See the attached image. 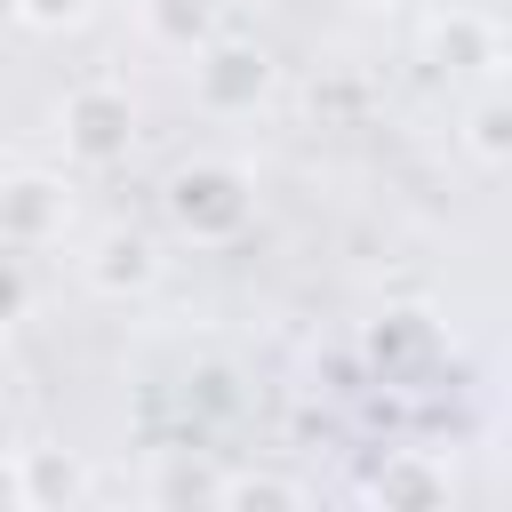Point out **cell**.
I'll return each mask as SVG.
<instances>
[{
  "label": "cell",
  "mask_w": 512,
  "mask_h": 512,
  "mask_svg": "<svg viewBox=\"0 0 512 512\" xmlns=\"http://www.w3.org/2000/svg\"><path fill=\"white\" fill-rule=\"evenodd\" d=\"M424 56H432V72H448V80H496V72H504V32H496L488 8H448V16H432Z\"/></svg>",
  "instance_id": "5"
},
{
  "label": "cell",
  "mask_w": 512,
  "mask_h": 512,
  "mask_svg": "<svg viewBox=\"0 0 512 512\" xmlns=\"http://www.w3.org/2000/svg\"><path fill=\"white\" fill-rule=\"evenodd\" d=\"M8 16H16V0H0V24H8Z\"/></svg>",
  "instance_id": "16"
},
{
  "label": "cell",
  "mask_w": 512,
  "mask_h": 512,
  "mask_svg": "<svg viewBox=\"0 0 512 512\" xmlns=\"http://www.w3.org/2000/svg\"><path fill=\"white\" fill-rule=\"evenodd\" d=\"M344 8H384V0H344Z\"/></svg>",
  "instance_id": "17"
},
{
  "label": "cell",
  "mask_w": 512,
  "mask_h": 512,
  "mask_svg": "<svg viewBox=\"0 0 512 512\" xmlns=\"http://www.w3.org/2000/svg\"><path fill=\"white\" fill-rule=\"evenodd\" d=\"M8 312H24V272H16V264H0V320H8Z\"/></svg>",
  "instance_id": "15"
},
{
  "label": "cell",
  "mask_w": 512,
  "mask_h": 512,
  "mask_svg": "<svg viewBox=\"0 0 512 512\" xmlns=\"http://www.w3.org/2000/svg\"><path fill=\"white\" fill-rule=\"evenodd\" d=\"M72 232V184L48 168H16L0 184V240L8 248H48Z\"/></svg>",
  "instance_id": "4"
},
{
  "label": "cell",
  "mask_w": 512,
  "mask_h": 512,
  "mask_svg": "<svg viewBox=\"0 0 512 512\" xmlns=\"http://www.w3.org/2000/svg\"><path fill=\"white\" fill-rule=\"evenodd\" d=\"M56 136H64V152H72L80 168H112V160H128V144H136V104H128V88H112V80H80V88L56 104Z\"/></svg>",
  "instance_id": "2"
},
{
  "label": "cell",
  "mask_w": 512,
  "mask_h": 512,
  "mask_svg": "<svg viewBox=\"0 0 512 512\" xmlns=\"http://www.w3.org/2000/svg\"><path fill=\"white\" fill-rule=\"evenodd\" d=\"M424 352H432V320H424L416 304H400V312H384V320L368 328V360H376L384 376H408Z\"/></svg>",
  "instance_id": "10"
},
{
  "label": "cell",
  "mask_w": 512,
  "mask_h": 512,
  "mask_svg": "<svg viewBox=\"0 0 512 512\" xmlns=\"http://www.w3.org/2000/svg\"><path fill=\"white\" fill-rule=\"evenodd\" d=\"M248 208H256V184L240 160H192L168 176V224L184 240H232L248 224Z\"/></svg>",
  "instance_id": "1"
},
{
  "label": "cell",
  "mask_w": 512,
  "mask_h": 512,
  "mask_svg": "<svg viewBox=\"0 0 512 512\" xmlns=\"http://www.w3.org/2000/svg\"><path fill=\"white\" fill-rule=\"evenodd\" d=\"M192 96H200V112L240 120V112H256L272 96V56L256 40H224L216 32L208 48H192Z\"/></svg>",
  "instance_id": "3"
},
{
  "label": "cell",
  "mask_w": 512,
  "mask_h": 512,
  "mask_svg": "<svg viewBox=\"0 0 512 512\" xmlns=\"http://www.w3.org/2000/svg\"><path fill=\"white\" fill-rule=\"evenodd\" d=\"M208 496H216V504H304L312 488H304V480H280V472H232V480H216Z\"/></svg>",
  "instance_id": "12"
},
{
  "label": "cell",
  "mask_w": 512,
  "mask_h": 512,
  "mask_svg": "<svg viewBox=\"0 0 512 512\" xmlns=\"http://www.w3.org/2000/svg\"><path fill=\"white\" fill-rule=\"evenodd\" d=\"M368 496H376V504H400V512H432V504L456 496V480H448L440 456H424V448H392V456L368 472Z\"/></svg>",
  "instance_id": "6"
},
{
  "label": "cell",
  "mask_w": 512,
  "mask_h": 512,
  "mask_svg": "<svg viewBox=\"0 0 512 512\" xmlns=\"http://www.w3.org/2000/svg\"><path fill=\"white\" fill-rule=\"evenodd\" d=\"M160 280V248L144 232H104L96 256H88V288L96 296H144Z\"/></svg>",
  "instance_id": "7"
},
{
  "label": "cell",
  "mask_w": 512,
  "mask_h": 512,
  "mask_svg": "<svg viewBox=\"0 0 512 512\" xmlns=\"http://www.w3.org/2000/svg\"><path fill=\"white\" fill-rule=\"evenodd\" d=\"M144 32L176 56H192L224 32V0H144Z\"/></svg>",
  "instance_id": "9"
},
{
  "label": "cell",
  "mask_w": 512,
  "mask_h": 512,
  "mask_svg": "<svg viewBox=\"0 0 512 512\" xmlns=\"http://www.w3.org/2000/svg\"><path fill=\"white\" fill-rule=\"evenodd\" d=\"M16 480H24V512H64L88 496V472L64 448H16Z\"/></svg>",
  "instance_id": "8"
},
{
  "label": "cell",
  "mask_w": 512,
  "mask_h": 512,
  "mask_svg": "<svg viewBox=\"0 0 512 512\" xmlns=\"http://www.w3.org/2000/svg\"><path fill=\"white\" fill-rule=\"evenodd\" d=\"M16 16H24L32 32H64V24L88 16V0H16Z\"/></svg>",
  "instance_id": "13"
},
{
  "label": "cell",
  "mask_w": 512,
  "mask_h": 512,
  "mask_svg": "<svg viewBox=\"0 0 512 512\" xmlns=\"http://www.w3.org/2000/svg\"><path fill=\"white\" fill-rule=\"evenodd\" d=\"M0 512H24V480H16V448L0 456Z\"/></svg>",
  "instance_id": "14"
},
{
  "label": "cell",
  "mask_w": 512,
  "mask_h": 512,
  "mask_svg": "<svg viewBox=\"0 0 512 512\" xmlns=\"http://www.w3.org/2000/svg\"><path fill=\"white\" fill-rule=\"evenodd\" d=\"M464 152H472L480 168H504V160H512V104H504V88H480V96H472V112H464Z\"/></svg>",
  "instance_id": "11"
}]
</instances>
